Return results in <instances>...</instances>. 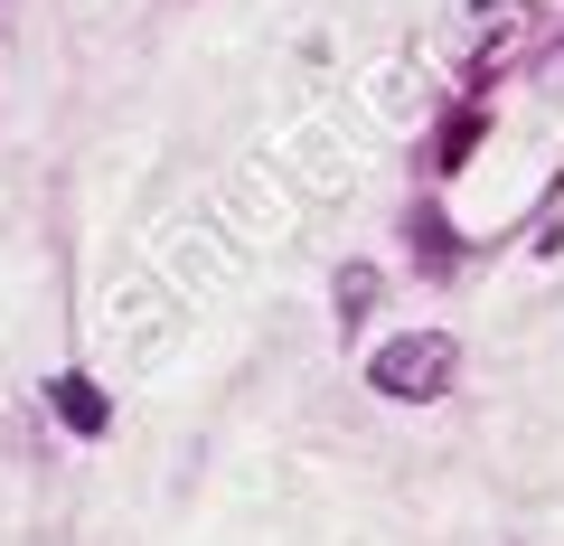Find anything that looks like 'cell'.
<instances>
[{
  "label": "cell",
  "instance_id": "cell-1",
  "mask_svg": "<svg viewBox=\"0 0 564 546\" xmlns=\"http://www.w3.org/2000/svg\"><path fill=\"white\" fill-rule=\"evenodd\" d=\"M462 377V349L443 340V330H414V340H386L377 358H367V386L377 396H395V405H433L443 386Z\"/></svg>",
  "mask_w": 564,
  "mask_h": 546
},
{
  "label": "cell",
  "instance_id": "cell-2",
  "mask_svg": "<svg viewBox=\"0 0 564 546\" xmlns=\"http://www.w3.org/2000/svg\"><path fill=\"white\" fill-rule=\"evenodd\" d=\"M57 415H66L76 433H104V425H113V415H104V386H95V377H57Z\"/></svg>",
  "mask_w": 564,
  "mask_h": 546
},
{
  "label": "cell",
  "instance_id": "cell-3",
  "mask_svg": "<svg viewBox=\"0 0 564 546\" xmlns=\"http://www.w3.org/2000/svg\"><path fill=\"white\" fill-rule=\"evenodd\" d=\"M470 142H480V104H462V114H452V132H443V170H462Z\"/></svg>",
  "mask_w": 564,
  "mask_h": 546
},
{
  "label": "cell",
  "instance_id": "cell-4",
  "mask_svg": "<svg viewBox=\"0 0 564 546\" xmlns=\"http://www.w3.org/2000/svg\"><path fill=\"white\" fill-rule=\"evenodd\" d=\"M367 302H377V274H348V283H339V311H348V321H358Z\"/></svg>",
  "mask_w": 564,
  "mask_h": 546
},
{
  "label": "cell",
  "instance_id": "cell-5",
  "mask_svg": "<svg viewBox=\"0 0 564 546\" xmlns=\"http://www.w3.org/2000/svg\"><path fill=\"white\" fill-rule=\"evenodd\" d=\"M536 76H545V85H564V39L545 47V57H536Z\"/></svg>",
  "mask_w": 564,
  "mask_h": 546
}]
</instances>
